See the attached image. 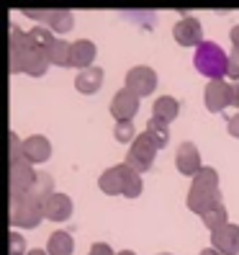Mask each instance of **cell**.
<instances>
[{
	"mask_svg": "<svg viewBox=\"0 0 239 255\" xmlns=\"http://www.w3.org/2000/svg\"><path fill=\"white\" fill-rule=\"evenodd\" d=\"M49 54L36 49L28 34L18 31L16 23H10V72H26L31 78H41L49 70Z\"/></svg>",
	"mask_w": 239,
	"mask_h": 255,
	"instance_id": "1",
	"label": "cell"
},
{
	"mask_svg": "<svg viewBox=\"0 0 239 255\" xmlns=\"http://www.w3.org/2000/svg\"><path fill=\"white\" fill-rule=\"evenodd\" d=\"M221 206V188H219V173L214 168H203L190 183L188 191V209L196 214H208L211 209Z\"/></svg>",
	"mask_w": 239,
	"mask_h": 255,
	"instance_id": "2",
	"label": "cell"
},
{
	"mask_svg": "<svg viewBox=\"0 0 239 255\" xmlns=\"http://www.w3.org/2000/svg\"><path fill=\"white\" fill-rule=\"evenodd\" d=\"M98 186L108 196H124V199H137L142 193V178L137 170H131L129 165H113V168L103 170L98 178Z\"/></svg>",
	"mask_w": 239,
	"mask_h": 255,
	"instance_id": "3",
	"label": "cell"
},
{
	"mask_svg": "<svg viewBox=\"0 0 239 255\" xmlns=\"http://www.w3.org/2000/svg\"><path fill=\"white\" fill-rule=\"evenodd\" d=\"M34 168L23 155H21V142L18 137L10 131V199H21L31 191L34 181H36Z\"/></svg>",
	"mask_w": 239,
	"mask_h": 255,
	"instance_id": "4",
	"label": "cell"
},
{
	"mask_svg": "<svg viewBox=\"0 0 239 255\" xmlns=\"http://www.w3.org/2000/svg\"><path fill=\"white\" fill-rule=\"evenodd\" d=\"M193 65L208 80H224V75H229V57L216 41H203L193 54Z\"/></svg>",
	"mask_w": 239,
	"mask_h": 255,
	"instance_id": "5",
	"label": "cell"
},
{
	"mask_svg": "<svg viewBox=\"0 0 239 255\" xmlns=\"http://www.w3.org/2000/svg\"><path fill=\"white\" fill-rule=\"evenodd\" d=\"M44 212L41 204L34 196H21V199H10V224L13 227H23V230H34L41 222Z\"/></svg>",
	"mask_w": 239,
	"mask_h": 255,
	"instance_id": "6",
	"label": "cell"
},
{
	"mask_svg": "<svg viewBox=\"0 0 239 255\" xmlns=\"http://www.w3.org/2000/svg\"><path fill=\"white\" fill-rule=\"evenodd\" d=\"M155 155H157V147H155L152 139H149V134L144 131V134H139V137L131 142V149H129V155H126V165L142 175L144 170L152 168Z\"/></svg>",
	"mask_w": 239,
	"mask_h": 255,
	"instance_id": "7",
	"label": "cell"
},
{
	"mask_svg": "<svg viewBox=\"0 0 239 255\" xmlns=\"http://www.w3.org/2000/svg\"><path fill=\"white\" fill-rule=\"evenodd\" d=\"M203 103L211 114L224 111L234 103V85H229L227 80H208L206 91H203Z\"/></svg>",
	"mask_w": 239,
	"mask_h": 255,
	"instance_id": "8",
	"label": "cell"
},
{
	"mask_svg": "<svg viewBox=\"0 0 239 255\" xmlns=\"http://www.w3.org/2000/svg\"><path fill=\"white\" fill-rule=\"evenodd\" d=\"M21 13H26L28 18H34V21H41V23H47L52 31L57 34H67L72 23H75V16H72V10H57V8H49V10H36V8H23Z\"/></svg>",
	"mask_w": 239,
	"mask_h": 255,
	"instance_id": "9",
	"label": "cell"
},
{
	"mask_svg": "<svg viewBox=\"0 0 239 255\" xmlns=\"http://www.w3.org/2000/svg\"><path fill=\"white\" fill-rule=\"evenodd\" d=\"M126 88L137 96H152L155 93V88H157V72L152 67H144V65H137V67H131L129 75H126Z\"/></svg>",
	"mask_w": 239,
	"mask_h": 255,
	"instance_id": "10",
	"label": "cell"
},
{
	"mask_svg": "<svg viewBox=\"0 0 239 255\" xmlns=\"http://www.w3.org/2000/svg\"><path fill=\"white\" fill-rule=\"evenodd\" d=\"M175 34V41L180 44V47H201L203 44V28H201V21L193 18V16H183L180 21L175 23L172 28Z\"/></svg>",
	"mask_w": 239,
	"mask_h": 255,
	"instance_id": "11",
	"label": "cell"
},
{
	"mask_svg": "<svg viewBox=\"0 0 239 255\" xmlns=\"http://www.w3.org/2000/svg\"><path fill=\"white\" fill-rule=\"evenodd\" d=\"M175 165H177V170H180L183 175L196 178L203 170L198 147L193 144V142H180V147H177V152H175Z\"/></svg>",
	"mask_w": 239,
	"mask_h": 255,
	"instance_id": "12",
	"label": "cell"
},
{
	"mask_svg": "<svg viewBox=\"0 0 239 255\" xmlns=\"http://www.w3.org/2000/svg\"><path fill=\"white\" fill-rule=\"evenodd\" d=\"M137 111H139V98L129 88H121L111 101V114L116 116V122H131Z\"/></svg>",
	"mask_w": 239,
	"mask_h": 255,
	"instance_id": "13",
	"label": "cell"
},
{
	"mask_svg": "<svg viewBox=\"0 0 239 255\" xmlns=\"http://www.w3.org/2000/svg\"><path fill=\"white\" fill-rule=\"evenodd\" d=\"M41 212H44V219L49 222H65L72 217V199L67 193H52V196L41 204Z\"/></svg>",
	"mask_w": 239,
	"mask_h": 255,
	"instance_id": "14",
	"label": "cell"
},
{
	"mask_svg": "<svg viewBox=\"0 0 239 255\" xmlns=\"http://www.w3.org/2000/svg\"><path fill=\"white\" fill-rule=\"evenodd\" d=\"M21 155H23L28 162H31V165H36V162H47V160L52 157V144H49L47 137H41V134H34V137H28V139L21 142Z\"/></svg>",
	"mask_w": 239,
	"mask_h": 255,
	"instance_id": "15",
	"label": "cell"
},
{
	"mask_svg": "<svg viewBox=\"0 0 239 255\" xmlns=\"http://www.w3.org/2000/svg\"><path fill=\"white\" fill-rule=\"evenodd\" d=\"M211 245L221 255H237L239 253V227L237 224H227V227L211 232Z\"/></svg>",
	"mask_w": 239,
	"mask_h": 255,
	"instance_id": "16",
	"label": "cell"
},
{
	"mask_svg": "<svg viewBox=\"0 0 239 255\" xmlns=\"http://www.w3.org/2000/svg\"><path fill=\"white\" fill-rule=\"evenodd\" d=\"M98 49L90 39H78L72 41V54H70V67H78V70H87L93 67V59H95Z\"/></svg>",
	"mask_w": 239,
	"mask_h": 255,
	"instance_id": "17",
	"label": "cell"
},
{
	"mask_svg": "<svg viewBox=\"0 0 239 255\" xmlns=\"http://www.w3.org/2000/svg\"><path fill=\"white\" fill-rule=\"evenodd\" d=\"M103 78H106V72H103L100 67H87V70H80L78 75H75V88H78L80 93H85V96H93V93H98V91H100Z\"/></svg>",
	"mask_w": 239,
	"mask_h": 255,
	"instance_id": "18",
	"label": "cell"
},
{
	"mask_svg": "<svg viewBox=\"0 0 239 255\" xmlns=\"http://www.w3.org/2000/svg\"><path fill=\"white\" fill-rule=\"evenodd\" d=\"M177 114H180V103H177L172 96H159L155 101V106H152V119H157V122H162V124L175 122Z\"/></svg>",
	"mask_w": 239,
	"mask_h": 255,
	"instance_id": "19",
	"label": "cell"
},
{
	"mask_svg": "<svg viewBox=\"0 0 239 255\" xmlns=\"http://www.w3.org/2000/svg\"><path fill=\"white\" fill-rule=\"evenodd\" d=\"M75 250V240L70 232H52L49 235V243H47V253L49 255H72Z\"/></svg>",
	"mask_w": 239,
	"mask_h": 255,
	"instance_id": "20",
	"label": "cell"
},
{
	"mask_svg": "<svg viewBox=\"0 0 239 255\" xmlns=\"http://www.w3.org/2000/svg\"><path fill=\"white\" fill-rule=\"evenodd\" d=\"M52 193H54V178L49 173H39L34 186H31V191H28V196H34L39 204H44Z\"/></svg>",
	"mask_w": 239,
	"mask_h": 255,
	"instance_id": "21",
	"label": "cell"
},
{
	"mask_svg": "<svg viewBox=\"0 0 239 255\" xmlns=\"http://www.w3.org/2000/svg\"><path fill=\"white\" fill-rule=\"evenodd\" d=\"M49 62L57 67H70V54H72V44H67L65 39H57L52 47L47 49Z\"/></svg>",
	"mask_w": 239,
	"mask_h": 255,
	"instance_id": "22",
	"label": "cell"
},
{
	"mask_svg": "<svg viewBox=\"0 0 239 255\" xmlns=\"http://www.w3.org/2000/svg\"><path fill=\"white\" fill-rule=\"evenodd\" d=\"M144 131L149 134V139L155 142L157 149H165V147H167V142H170V129H167V124L157 122V119H149Z\"/></svg>",
	"mask_w": 239,
	"mask_h": 255,
	"instance_id": "23",
	"label": "cell"
},
{
	"mask_svg": "<svg viewBox=\"0 0 239 255\" xmlns=\"http://www.w3.org/2000/svg\"><path fill=\"white\" fill-rule=\"evenodd\" d=\"M28 39H31V44H34L36 49H41V52H47L52 44L57 41V36L52 34L49 26H34L31 31H28Z\"/></svg>",
	"mask_w": 239,
	"mask_h": 255,
	"instance_id": "24",
	"label": "cell"
},
{
	"mask_svg": "<svg viewBox=\"0 0 239 255\" xmlns=\"http://www.w3.org/2000/svg\"><path fill=\"white\" fill-rule=\"evenodd\" d=\"M203 219V224H206V227L208 230H211V232H216V230H221V227H227V219H229V214H227V206H216V209H211V212H208V214H203L201 217Z\"/></svg>",
	"mask_w": 239,
	"mask_h": 255,
	"instance_id": "25",
	"label": "cell"
},
{
	"mask_svg": "<svg viewBox=\"0 0 239 255\" xmlns=\"http://www.w3.org/2000/svg\"><path fill=\"white\" fill-rule=\"evenodd\" d=\"M113 137L121 142V144H126V142H134L137 139V131H134V124L131 122H116V127H113Z\"/></svg>",
	"mask_w": 239,
	"mask_h": 255,
	"instance_id": "26",
	"label": "cell"
},
{
	"mask_svg": "<svg viewBox=\"0 0 239 255\" xmlns=\"http://www.w3.org/2000/svg\"><path fill=\"white\" fill-rule=\"evenodd\" d=\"M10 250H8V255H23V250H26V240L18 235V232H10Z\"/></svg>",
	"mask_w": 239,
	"mask_h": 255,
	"instance_id": "27",
	"label": "cell"
},
{
	"mask_svg": "<svg viewBox=\"0 0 239 255\" xmlns=\"http://www.w3.org/2000/svg\"><path fill=\"white\" fill-rule=\"evenodd\" d=\"M229 78L239 83V49L229 52Z\"/></svg>",
	"mask_w": 239,
	"mask_h": 255,
	"instance_id": "28",
	"label": "cell"
},
{
	"mask_svg": "<svg viewBox=\"0 0 239 255\" xmlns=\"http://www.w3.org/2000/svg\"><path fill=\"white\" fill-rule=\"evenodd\" d=\"M87 255H116V253H113V250H111V245H106V243H95Z\"/></svg>",
	"mask_w": 239,
	"mask_h": 255,
	"instance_id": "29",
	"label": "cell"
},
{
	"mask_svg": "<svg viewBox=\"0 0 239 255\" xmlns=\"http://www.w3.org/2000/svg\"><path fill=\"white\" fill-rule=\"evenodd\" d=\"M227 127H229V134H232V137H237V139H239V114L229 119V124H227Z\"/></svg>",
	"mask_w": 239,
	"mask_h": 255,
	"instance_id": "30",
	"label": "cell"
},
{
	"mask_svg": "<svg viewBox=\"0 0 239 255\" xmlns=\"http://www.w3.org/2000/svg\"><path fill=\"white\" fill-rule=\"evenodd\" d=\"M229 39H232V47L234 49H239V23L232 28V34H229Z\"/></svg>",
	"mask_w": 239,
	"mask_h": 255,
	"instance_id": "31",
	"label": "cell"
},
{
	"mask_svg": "<svg viewBox=\"0 0 239 255\" xmlns=\"http://www.w3.org/2000/svg\"><path fill=\"white\" fill-rule=\"evenodd\" d=\"M26 255H49L47 250H41V248H36V250H28Z\"/></svg>",
	"mask_w": 239,
	"mask_h": 255,
	"instance_id": "32",
	"label": "cell"
},
{
	"mask_svg": "<svg viewBox=\"0 0 239 255\" xmlns=\"http://www.w3.org/2000/svg\"><path fill=\"white\" fill-rule=\"evenodd\" d=\"M201 255H221V253L214 250V248H206V250H201Z\"/></svg>",
	"mask_w": 239,
	"mask_h": 255,
	"instance_id": "33",
	"label": "cell"
},
{
	"mask_svg": "<svg viewBox=\"0 0 239 255\" xmlns=\"http://www.w3.org/2000/svg\"><path fill=\"white\" fill-rule=\"evenodd\" d=\"M234 106H239V83L234 85Z\"/></svg>",
	"mask_w": 239,
	"mask_h": 255,
	"instance_id": "34",
	"label": "cell"
},
{
	"mask_svg": "<svg viewBox=\"0 0 239 255\" xmlns=\"http://www.w3.org/2000/svg\"><path fill=\"white\" fill-rule=\"evenodd\" d=\"M116 255H137V253H131V250H121V253H116Z\"/></svg>",
	"mask_w": 239,
	"mask_h": 255,
	"instance_id": "35",
	"label": "cell"
},
{
	"mask_svg": "<svg viewBox=\"0 0 239 255\" xmlns=\"http://www.w3.org/2000/svg\"><path fill=\"white\" fill-rule=\"evenodd\" d=\"M159 255H172V253H159Z\"/></svg>",
	"mask_w": 239,
	"mask_h": 255,
	"instance_id": "36",
	"label": "cell"
}]
</instances>
